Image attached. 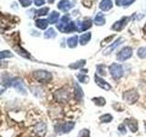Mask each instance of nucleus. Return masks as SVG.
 Returning a JSON list of instances; mask_svg holds the SVG:
<instances>
[{"instance_id": "1", "label": "nucleus", "mask_w": 146, "mask_h": 137, "mask_svg": "<svg viewBox=\"0 0 146 137\" xmlns=\"http://www.w3.org/2000/svg\"><path fill=\"white\" fill-rule=\"evenodd\" d=\"M33 76L35 79L42 83H48L52 80V74L50 72L44 70H38L33 72Z\"/></svg>"}, {"instance_id": "2", "label": "nucleus", "mask_w": 146, "mask_h": 137, "mask_svg": "<svg viewBox=\"0 0 146 137\" xmlns=\"http://www.w3.org/2000/svg\"><path fill=\"white\" fill-rule=\"evenodd\" d=\"M74 127H75V122H67L64 123H60V124H57L55 126V131H56V132L58 134H68Z\"/></svg>"}, {"instance_id": "3", "label": "nucleus", "mask_w": 146, "mask_h": 137, "mask_svg": "<svg viewBox=\"0 0 146 137\" xmlns=\"http://www.w3.org/2000/svg\"><path fill=\"white\" fill-rule=\"evenodd\" d=\"M122 99L125 102L129 104H133L135 103L139 99V94L135 90H129L123 92Z\"/></svg>"}, {"instance_id": "4", "label": "nucleus", "mask_w": 146, "mask_h": 137, "mask_svg": "<svg viewBox=\"0 0 146 137\" xmlns=\"http://www.w3.org/2000/svg\"><path fill=\"white\" fill-rule=\"evenodd\" d=\"M110 72L114 80H120L123 75V68L120 64L113 63L110 66Z\"/></svg>"}, {"instance_id": "5", "label": "nucleus", "mask_w": 146, "mask_h": 137, "mask_svg": "<svg viewBox=\"0 0 146 137\" xmlns=\"http://www.w3.org/2000/svg\"><path fill=\"white\" fill-rule=\"evenodd\" d=\"M54 98L57 102L64 103L68 102V98H70V93H68V91L66 89L62 88V89L58 90L56 92L54 93Z\"/></svg>"}, {"instance_id": "6", "label": "nucleus", "mask_w": 146, "mask_h": 137, "mask_svg": "<svg viewBox=\"0 0 146 137\" xmlns=\"http://www.w3.org/2000/svg\"><path fill=\"white\" fill-rule=\"evenodd\" d=\"M131 56H132V49L131 47H125L119 51L116 58L119 61H127L128 59H130Z\"/></svg>"}, {"instance_id": "7", "label": "nucleus", "mask_w": 146, "mask_h": 137, "mask_svg": "<svg viewBox=\"0 0 146 137\" xmlns=\"http://www.w3.org/2000/svg\"><path fill=\"white\" fill-rule=\"evenodd\" d=\"M12 86L19 93H21L23 95H27V89H26V85H25L24 82L22 81V80H20V79H14Z\"/></svg>"}, {"instance_id": "8", "label": "nucleus", "mask_w": 146, "mask_h": 137, "mask_svg": "<svg viewBox=\"0 0 146 137\" xmlns=\"http://www.w3.org/2000/svg\"><path fill=\"white\" fill-rule=\"evenodd\" d=\"M94 80H95V82L97 83V85L100 87V88H102L105 90H110L111 89V85L108 83V82L103 80L102 78H100L98 74H95L94 75Z\"/></svg>"}, {"instance_id": "9", "label": "nucleus", "mask_w": 146, "mask_h": 137, "mask_svg": "<svg viewBox=\"0 0 146 137\" xmlns=\"http://www.w3.org/2000/svg\"><path fill=\"white\" fill-rule=\"evenodd\" d=\"M70 17H68V16H64L61 17V19L60 21H59L58 24H57V27L59 31H61L63 32V33H65V31H66V29H67V26L68 24L70 23Z\"/></svg>"}, {"instance_id": "10", "label": "nucleus", "mask_w": 146, "mask_h": 137, "mask_svg": "<svg viewBox=\"0 0 146 137\" xmlns=\"http://www.w3.org/2000/svg\"><path fill=\"white\" fill-rule=\"evenodd\" d=\"M34 132L38 136H44L47 132V125L45 122H38L34 126Z\"/></svg>"}, {"instance_id": "11", "label": "nucleus", "mask_w": 146, "mask_h": 137, "mask_svg": "<svg viewBox=\"0 0 146 137\" xmlns=\"http://www.w3.org/2000/svg\"><path fill=\"white\" fill-rule=\"evenodd\" d=\"M125 124L129 127V129L132 132H136L138 131V122L133 118H129V119H126L124 121Z\"/></svg>"}, {"instance_id": "12", "label": "nucleus", "mask_w": 146, "mask_h": 137, "mask_svg": "<svg viewBox=\"0 0 146 137\" xmlns=\"http://www.w3.org/2000/svg\"><path fill=\"white\" fill-rule=\"evenodd\" d=\"M128 19H129V18L126 17H122L121 20H119V21L114 23V24L112 25V27H111V29L113 30H116V31H121L123 29V27H124V26L126 25Z\"/></svg>"}, {"instance_id": "13", "label": "nucleus", "mask_w": 146, "mask_h": 137, "mask_svg": "<svg viewBox=\"0 0 146 137\" xmlns=\"http://www.w3.org/2000/svg\"><path fill=\"white\" fill-rule=\"evenodd\" d=\"M74 97L78 102H81L83 99V90L77 82H74Z\"/></svg>"}, {"instance_id": "14", "label": "nucleus", "mask_w": 146, "mask_h": 137, "mask_svg": "<svg viewBox=\"0 0 146 137\" xmlns=\"http://www.w3.org/2000/svg\"><path fill=\"white\" fill-rule=\"evenodd\" d=\"M92 25V22L91 20L88 19V20H85V21H82V22H80L79 24H78V27H77V30L79 32H82V31H85L91 27Z\"/></svg>"}, {"instance_id": "15", "label": "nucleus", "mask_w": 146, "mask_h": 137, "mask_svg": "<svg viewBox=\"0 0 146 137\" xmlns=\"http://www.w3.org/2000/svg\"><path fill=\"white\" fill-rule=\"evenodd\" d=\"M58 9H60L63 12H67L71 8V3L68 0H60L58 4Z\"/></svg>"}, {"instance_id": "16", "label": "nucleus", "mask_w": 146, "mask_h": 137, "mask_svg": "<svg viewBox=\"0 0 146 137\" xmlns=\"http://www.w3.org/2000/svg\"><path fill=\"white\" fill-rule=\"evenodd\" d=\"M13 79L7 73H3L1 76V83L4 87H10L13 83Z\"/></svg>"}, {"instance_id": "17", "label": "nucleus", "mask_w": 146, "mask_h": 137, "mask_svg": "<svg viewBox=\"0 0 146 137\" xmlns=\"http://www.w3.org/2000/svg\"><path fill=\"white\" fill-rule=\"evenodd\" d=\"M122 41H123V39H122L121 38H119V39L115 41V42H114L113 44H111L106 50H105V51L103 52V54H104V55H109L110 53H111L114 49H115L117 47H119V46H120V45L121 44Z\"/></svg>"}, {"instance_id": "18", "label": "nucleus", "mask_w": 146, "mask_h": 137, "mask_svg": "<svg viewBox=\"0 0 146 137\" xmlns=\"http://www.w3.org/2000/svg\"><path fill=\"white\" fill-rule=\"evenodd\" d=\"M112 7V1L111 0H102L100 3V8L102 11H109Z\"/></svg>"}, {"instance_id": "19", "label": "nucleus", "mask_w": 146, "mask_h": 137, "mask_svg": "<svg viewBox=\"0 0 146 137\" xmlns=\"http://www.w3.org/2000/svg\"><path fill=\"white\" fill-rule=\"evenodd\" d=\"M48 20L47 19H44V18H41V19H36L35 25L36 27H38L39 29H46L48 26Z\"/></svg>"}, {"instance_id": "20", "label": "nucleus", "mask_w": 146, "mask_h": 137, "mask_svg": "<svg viewBox=\"0 0 146 137\" xmlns=\"http://www.w3.org/2000/svg\"><path fill=\"white\" fill-rule=\"evenodd\" d=\"M90 38H91V33H90V32H87V33L81 35L80 38V44L82 45V46L86 45L90 40Z\"/></svg>"}, {"instance_id": "21", "label": "nucleus", "mask_w": 146, "mask_h": 137, "mask_svg": "<svg viewBox=\"0 0 146 137\" xmlns=\"http://www.w3.org/2000/svg\"><path fill=\"white\" fill-rule=\"evenodd\" d=\"M94 22L96 25L98 26H102L105 24V17H104V15L102 13H98L97 15H96L95 18H94Z\"/></svg>"}, {"instance_id": "22", "label": "nucleus", "mask_w": 146, "mask_h": 137, "mask_svg": "<svg viewBox=\"0 0 146 137\" xmlns=\"http://www.w3.org/2000/svg\"><path fill=\"white\" fill-rule=\"evenodd\" d=\"M86 64V61L85 59H80V61H78L74 63H72L70 65V68H73V70H77V68H80L83 66H85Z\"/></svg>"}, {"instance_id": "23", "label": "nucleus", "mask_w": 146, "mask_h": 137, "mask_svg": "<svg viewBox=\"0 0 146 137\" xmlns=\"http://www.w3.org/2000/svg\"><path fill=\"white\" fill-rule=\"evenodd\" d=\"M58 18H59V13L57 11H52L48 17V22L51 23V24H54V23L58 22Z\"/></svg>"}, {"instance_id": "24", "label": "nucleus", "mask_w": 146, "mask_h": 137, "mask_svg": "<svg viewBox=\"0 0 146 137\" xmlns=\"http://www.w3.org/2000/svg\"><path fill=\"white\" fill-rule=\"evenodd\" d=\"M67 44L70 48L73 49V48H76V46L78 44V36H73L71 38L68 39L67 40Z\"/></svg>"}, {"instance_id": "25", "label": "nucleus", "mask_w": 146, "mask_h": 137, "mask_svg": "<svg viewBox=\"0 0 146 137\" xmlns=\"http://www.w3.org/2000/svg\"><path fill=\"white\" fill-rule=\"evenodd\" d=\"M57 36V33H56V31H55L54 29H52V27H50V29H48L47 31L45 32V34H44V37L46 39H53L55 38V37Z\"/></svg>"}, {"instance_id": "26", "label": "nucleus", "mask_w": 146, "mask_h": 137, "mask_svg": "<svg viewBox=\"0 0 146 137\" xmlns=\"http://www.w3.org/2000/svg\"><path fill=\"white\" fill-rule=\"evenodd\" d=\"M112 119H113L112 115H111V114H110V113L103 114V115H102V116L100 117V122H103V123H108V122H111V121H112Z\"/></svg>"}, {"instance_id": "27", "label": "nucleus", "mask_w": 146, "mask_h": 137, "mask_svg": "<svg viewBox=\"0 0 146 137\" xmlns=\"http://www.w3.org/2000/svg\"><path fill=\"white\" fill-rule=\"evenodd\" d=\"M92 102L97 105V106H104L106 104V100L102 97H95L92 98Z\"/></svg>"}, {"instance_id": "28", "label": "nucleus", "mask_w": 146, "mask_h": 137, "mask_svg": "<svg viewBox=\"0 0 146 137\" xmlns=\"http://www.w3.org/2000/svg\"><path fill=\"white\" fill-rule=\"evenodd\" d=\"M16 50H17V52L20 55V56L24 57V58H27V59L30 58V54L27 51H26L24 49H22L21 47H16Z\"/></svg>"}, {"instance_id": "29", "label": "nucleus", "mask_w": 146, "mask_h": 137, "mask_svg": "<svg viewBox=\"0 0 146 137\" xmlns=\"http://www.w3.org/2000/svg\"><path fill=\"white\" fill-rule=\"evenodd\" d=\"M75 29H76V25H75V23L73 22V21H70V23H68V26H67V29H66L65 33H70V32L74 31Z\"/></svg>"}, {"instance_id": "30", "label": "nucleus", "mask_w": 146, "mask_h": 137, "mask_svg": "<svg viewBox=\"0 0 146 137\" xmlns=\"http://www.w3.org/2000/svg\"><path fill=\"white\" fill-rule=\"evenodd\" d=\"M49 10L48 7H44V8H41V9H38V11L36 12V15L38 17H42V16H46L48 15V12Z\"/></svg>"}, {"instance_id": "31", "label": "nucleus", "mask_w": 146, "mask_h": 137, "mask_svg": "<svg viewBox=\"0 0 146 137\" xmlns=\"http://www.w3.org/2000/svg\"><path fill=\"white\" fill-rule=\"evenodd\" d=\"M137 55H138V57L141 58V59H144L146 58V48L145 47H141L138 49V51H137Z\"/></svg>"}, {"instance_id": "32", "label": "nucleus", "mask_w": 146, "mask_h": 137, "mask_svg": "<svg viewBox=\"0 0 146 137\" xmlns=\"http://www.w3.org/2000/svg\"><path fill=\"white\" fill-rule=\"evenodd\" d=\"M78 137H90V131L88 129H82L81 131H80Z\"/></svg>"}, {"instance_id": "33", "label": "nucleus", "mask_w": 146, "mask_h": 137, "mask_svg": "<svg viewBox=\"0 0 146 137\" xmlns=\"http://www.w3.org/2000/svg\"><path fill=\"white\" fill-rule=\"evenodd\" d=\"M97 72L100 75L106 76L107 73H106V70H105V65H98L97 66Z\"/></svg>"}, {"instance_id": "34", "label": "nucleus", "mask_w": 146, "mask_h": 137, "mask_svg": "<svg viewBox=\"0 0 146 137\" xmlns=\"http://www.w3.org/2000/svg\"><path fill=\"white\" fill-rule=\"evenodd\" d=\"M12 56H13V54L10 51H7V50H3V51H1V53H0V58H1V59L10 58Z\"/></svg>"}, {"instance_id": "35", "label": "nucleus", "mask_w": 146, "mask_h": 137, "mask_svg": "<svg viewBox=\"0 0 146 137\" xmlns=\"http://www.w3.org/2000/svg\"><path fill=\"white\" fill-rule=\"evenodd\" d=\"M77 77H78V80H79V81L83 82V83H86L87 81H89V77H87L86 75H83V74H79Z\"/></svg>"}, {"instance_id": "36", "label": "nucleus", "mask_w": 146, "mask_h": 137, "mask_svg": "<svg viewBox=\"0 0 146 137\" xmlns=\"http://www.w3.org/2000/svg\"><path fill=\"white\" fill-rule=\"evenodd\" d=\"M19 3L21 4L22 7H29L31 5V0H19Z\"/></svg>"}, {"instance_id": "37", "label": "nucleus", "mask_w": 146, "mask_h": 137, "mask_svg": "<svg viewBox=\"0 0 146 137\" xmlns=\"http://www.w3.org/2000/svg\"><path fill=\"white\" fill-rule=\"evenodd\" d=\"M134 1H135V0H123L122 6L124 7H129L130 5H131Z\"/></svg>"}, {"instance_id": "38", "label": "nucleus", "mask_w": 146, "mask_h": 137, "mask_svg": "<svg viewBox=\"0 0 146 137\" xmlns=\"http://www.w3.org/2000/svg\"><path fill=\"white\" fill-rule=\"evenodd\" d=\"M118 130L121 132V134H126V128H125V125L124 124H120L119 125V127H118Z\"/></svg>"}, {"instance_id": "39", "label": "nucleus", "mask_w": 146, "mask_h": 137, "mask_svg": "<svg viewBox=\"0 0 146 137\" xmlns=\"http://www.w3.org/2000/svg\"><path fill=\"white\" fill-rule=\"evenodd\" d=\"M82 4H83L86 7H90L91 5H92V0H83Z\"/></svg>"}, {"instance_id": "40", "label": "nucleus", "mask_w": 146, "mask_h": 137, "mask_svg": "<svg viewBox=\"0 0 146 137\" xmlns=\"http://www.w3.org/2000/svg\"><path fill=\"white\" fill-rule=\"evenodd\" d=\"M113 35L112 36H111V37H109V38H107V39H105L103 41H102V46H104V45H106V43H108V42H111V39H113Z\"/></svg>"}, {"instance_id": "41", "label": "nucleus", "mask_w": 146, "mask_h": 137, "mask_svg": "<svg viewBox=\"0 0 146 137\" xmlns=\"http://www.w3.org/2000/svg\"><path fill=\"white\" fill-rule=\"evenodd\" d=\"M34 3L36 7H40L45 4V0H34Z\"/></svg>"}, {"instance_id": "42", "label": "nucleus", "mask_w": 146, "mask_h": 137, "mask_svg": "<svg viewBox=\"0 0 146 137\" xmlns=\"http://www.w3.org/2000/svg\"><path fill=\"white\" fill-rule=\"evenodd\" d=\"M122 2L123 0H116V5L117 6H121V5H122Z\"/></svg>"}, {"instance_id": "43", "label": "nucleus", "mask_w": 146, "mask_h": 137, "mask_svg": "<svg viewBox=\"0 0 146 137\" xmlns=\"http://www.w3.org/2000/svg\"><path fill=\"white\" fill-rule=\"evenodd\" d=\"M143 31H144V33L146 34V24H145V26H144V27H143Z\"/></svg>"}, {"instance_id": "44", "label": "nucleus", "mask_w": 146, "mask_h": 137, "mask_svg": "<svg viewBox=\"0 0 146 137\" xmlns=\"http://www.w3.org/2000/svg\"><path fill=\"white\" fill-rule=\"evenodd\" d=\"M48 2H49V3H53V2H54V0H48Z\"/></svg>"}, {"instance_id": "45", "label": "nucleus", "mask_w": 146, "mask_h": 137, "mask_svg": "<svg viewBox=\"0 0 146 137\" xmlns=\"http://www.w3.org/2000/svg\"><path fill=\"white\" fill-rule=\"evenodd\" d=\"M144 126H145V131H146V122H145V125Z\"/></svg>"}]
</instances>
